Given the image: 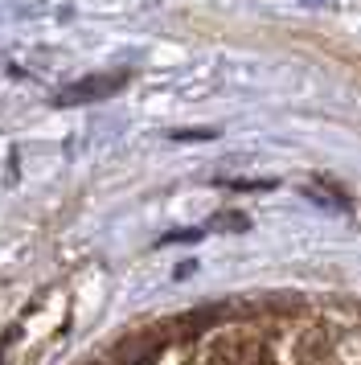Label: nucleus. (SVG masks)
Returning a JSON list of instances; mask_svg holds the SVG:
<instances>
[{
	"label": "nucleus",
	"mask_w": 361,
	"mask_h": 365,
	"mask_svg": "<svg viewBox=\"0 0 361 365\" xmlns=\"http://www.w3.org/2000/svg\"><path fill=\"white\" fill-rule=\"evenodd\" d=\"M128 83V74L119 70V74H103V78H82V83L66 86L62 95H58V103H91V99H107L111 91H119V86Z\"/></svg>",
	"instance_id": "1"
}]
</instances>
